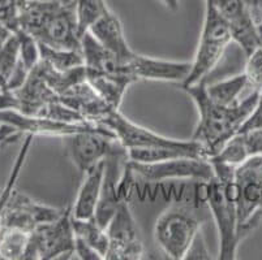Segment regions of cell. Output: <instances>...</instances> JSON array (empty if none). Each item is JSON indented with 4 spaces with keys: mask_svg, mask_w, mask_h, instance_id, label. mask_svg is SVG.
<instances>
[{
    "mask_svg": "<svg viewBox=\"0 0 262 260\" xmlns=\"http://www.w3.org/2000/svg\"><path fill=\"white\" fill-rule=\"evenodd\" d=\"M182 90L192 99L199 113V121L190 139L201 145L208 159L242 130L259 99V91L253 90L247 98L232 106H221L206 94V80L185 86Z\"/></svg>",
    "mask_w": 262,
    "mask_h": 260,
    "instance_id": "obj_1",
    "label": "cell"
},
{
    "mask_svg": "<svg viewBox=\"0 0 262 260\" xmlns=\"http://www.w3.org/2000/svg\"><path fill=\"white\" fill-rule=\"evenodd\" d=\"M18 30L50 47L81 50L75 6L61 0H20L17 4Z\"/></svg>",
    "mask_w": 262,
    "mask_h": 260,
    "instance_id": "obj_2",
    "label": "cell"
},
{
    "mask_svg": "<svg viewBox=\"0 0 262 260\" xmlns=\"http://www.w3.org/2000/svg\"><path fill=\"white\" fill-rule=\"evenodd\" d=\"M214 177L204 182L205 199L216 226L219 237L218 259L235 260L240 241L237 234V206L235 168L236 167L211 161Z\"/></svg>",
    "mask_w": 262,
    "mask_h": 260,
    "instance_id": "obj_3",
    "label": "cell"
},
{
    "mask_svg": "<svg viewBox=\"0 0 262 260\" xmlns=\"http://www.w3.org/2000/svg\"><path fill=\"white\" fill-rule=\"evenodd\" d=\"M205 2L204 23L196 54L190 61V70L187 78L180 83V87L194 85L206 80L209 73L218 65L225 55L228 44L232 42L230 28L225 18L221 16L211 0Z\"/></svg>",
    "mask_w": 262,
    "mask_h": 260,
    "instance_id": "obj_4",
    "label": "cell"
},
{
    "mask_svg": "<svg viewBox=\"0 0 262 260\" xmlns=\"http://www.w3.org/2000/svg\"><path fill=\"white\" fill-rule=\"evenodd\" d=\"M189 70L190 61L163 60L133 51L128 56H118L108 52L102 60L98 72L129 77L135 82L149 80L182 83L187 78Z\"/></svg>",
    "mask_w": 262,
    "mask_h": 260,
    "instance_id": "obj_5",
    "label": "cell"
},
{
    "mask_svg": "<svg viewBox=\"0 0 262 260\" xmlns=\"http://www.w3.org/2000/svg\"><path fill=\"white\" fill-rule=\"evenodd\" d=\"M201 230L202 220L194 209L184 204H172L157 219L154 240L170 259L184 260Z\"/></svg>",
    "mask_w": 262,
    "mask_h": 260,
    "instance_id": "obj_6",
    "label": "cell"
},
{
    "mask_svg": "<svg viewBox=\"0 0 262 260\" xmlns=\"http://www.w3.org/2000/svg\"><path fill=\"white\" fill-rule=\"evenodd\" d=\"M237 234L243 242L262 223V155L235 168Z\"/></svg>",
    "mask_w": 262,
    "mask_h": 260,
    "instance_id": "obj_7",
    "label": "cell"
},
{
    "mask_svg": "<svg viewBox=\"0 0 262 260\" xmlns=\"http://www.w3.org/2000/svg\"><path fill=\"white\" fill-rule=\"evenodd\" d=\"M17 109L20 113L35 117H47L67 123H88L75 109L63 103L59 95L40 77L34 68L26 77L25 82L13 90Z\"/></svg>",
    "mask_w": 262,
    "mask_h": 260,
    "instance_id": "obj_8",
    "label": "cell"
},
{
    "mask_svg": "<svg viewBox=\"0 0 262 260\" xmlns=\"http://www.w3.org/2000/svg\"><path fill=\"white\" fill-rule=\"evenodd\" d=\"M72 206H67L58 219L42 224L30 233L24 260H52L75 255Z\"/></svg>",
    "mask_w": 262,
    "mask_h": 260,
    "instance_id": "obj_9",
    "label": "cell"
},
{
    "mask_svg": "<svg viewBox=\"0 0 262 260\" xmlns=\"http://www.w3.org/2000/svg\"><path fill=\"white\" fill-rule=\"evenodd\" d=\"M130 171L136 178L150 183L168 180H196L208 182L214 177V168L209 159L182 156L156 163H136L129 160Z\"/></svg>",
    "mask_w": 262,
    "mask_h": 260,
    "instance_id": "obj_10",
    "label": "cell"
},
{
    "mask_svg": "<svg viewBox=\"0 0 262 260\" xmlns=\"http://www.w3.org/2000/svg\"><path fill=\"white\" fill-rule=\"evenodd\" d=\"M106 233L108 240L107 260H140L144 257V243L128 200H124L116 209L106 226Z\"/></svg>",
    "mask_w": 262,
    "mask_h": 260,
    "instance_id": "obj_11",
    "label": "cell"
},
{
    "mask_svg": "<svg viewBox=\"0 0 262 260\" xmlns=\"http://www.w3.org/2000/svg\"><path fill=\"white\" fill-rule=\"evenodd\" d=\"M60 139L67 156L81 173L104 160L118 143L114 133L108 129L77 132Z\"/></svg>",
    "mask_w": 262,
    "mask_h": 260,
    "instance_id": "obj_12",
    "label": "cell"
},
{
    "mask_svg": "<svg viewBox=\"0 0 262 260\" xmlns=\"http://www.w3.org/2000/svg\"><path fill=\"white\" fill-rule=\"evenodd\" d=\"M63 211L64 208L40 203L16 189L4 209L0 229L13 228L32 233L37 226L58 219Z\"/></svg>",
    "mask_w": 262,
    "mask_h": 260,
    "instance_id": "obj_13",
    "label": "cell"
},
{
    "mask_svg": "<svg viewBox=\"0 0 262 260\" xmlns=\"http://www.w3.org/2000/svg\"><path fill=\"white\" fill-rule=\"evenodd\" d=\"M101 126H104L114 133L116 139L127 150L142 149V147H167V146H185L189 140L176 139L164 137L158 133L133 123L125 117L120 109H113L102 121Z\"/></svg>",
    "mask_w": 262,
    "mask_h": 260,
    "instance_id": "obj_14",
    "label": "cell"
},
{
    "mask_svg": "<svg viewBox=\"0 0 262 260\" xmlns=\"http://www.w3.org/2000/svg\"><path fill=\"white\" fill-rule=\"evenodd\" d=\"M0 124H8L23 135L30 134L33 137H56L63 138L85 130H103L104 126L94 125L90 123H67V121L52 120L47 117L26 116L15 109L0 111Z\"/></svg>",
    "mask_w": 262,
    "mask_h": 260,
    "instance_id": "obj_15",
    "label": "cell"
},
{
    "mask_svg": "<svg viewBox=\"0 0 262 260\" xmlns=\"http://www.w3.org/2000/svg\"><path fill=\"white\" fill-rule=\"evenodd\" d=\"M230 28L232 42L237 43L245 55L262 44V38L252 17L247 0H211Z\"/></svg>",
    "mask_w": 262,
    "mask_h": 260,
    "instance_id": "obj_16",
    "label": "cell"
},
{
    "mask_svg": "<svg viewBox=\"0 0 262 260\" xmlns=\"http://www.w3.org/2000/svg\"><path fill=\"white\" fill-rule=\"evenodd\" d=\"M103 176L104 160L99 161L98 164H95L85 172L84 180L81 182L75 203L72 204L73 218L81 220L94 218L101 199Z\"/></svg>",
    "mask_w": 262,
    "mask_h": 260,
    "instance_id": "obj_17",
    "label": "cell"
},
{
    "mask_svg": "<svg viewBox=\"0 0 262 260\" xmlns=\"http://www.w3.org/2000/svg\"><path fill=\"white\" fill-rule=\"evenodd\" d=\"M88 33H90L104 49L118 56H128L133 52L128 44L120 18L111 9L107 11Z\"/></svg>",
    "mask_w": 262,
    "mask_h": 260,
    "instance_id": "obj_18",
    "label": "cell"
},
{
    "mask_svg": "<svg viewBox=\"0 0 262 260\" xmlns=\"http://www.w3.org/2000/svg\"><path fill=\"white\" fill-rule=\"evenodd\" d=\"M86 80L90 83L95 92L103 100H106L110 106L120 109L125 92L135 81L124 76L107 75L101 72L89 70L86 69Z\"/></svg>",
    "mask_w": 262,
    "mask_h": 260,
    "instance_id": "obj_19",
    "label": "cell"
},
{
    "mask_svg": "<svg viewBox=\"0 0 262 260\" xmlns=\"http://www.w3.org/2000/svg\"><path fill=\"white\" fill-rule=\"evenodd\" d=\"M248 86V80L244 72L233 77L226 78L219 82H214L208 85L206 82V94L213 102L221 106H232L239 102L240 95Z\"/></svg>",
    "mask_w": 262,
    "mask_h": 260,
    "instance_id": "obj_20",
    "label": "cell"
},
{
    "mask_svg": "<svg viewBox=\"0 0 262 260\" xmlns=\"http://www.w3.org/2000/svg\"><path fill=\"white\" fill-rule=\"evenodd\" d=\"M38 46L40 61H43L56 70L68 72L85 65L82 50L56 49L40 43H38Z\"/></svg>",
    "mask_w": 262,
    "mask_h": 260,
    "instance_id": "obj_21",
    "label": "cell"
},
{
    "mask_svg": "<svg viewBox=\"0 0 262 260\" xmlns=\"http://www.w3.org/2000/svg\"><path fill=\"white\" fill-rule=\"evenodd\" d=\"M72 224L76 237L86 242L94 250H97L102 255L103 260H106L107 249H108L106 229L99 225L95 218L81 220V219H75L72 216Z\"/></svg>",
    "mask_w": 262,
    "mask_h": 260,
    "instance_id": "obj_22",
    "label": "cell"
},
{
    "mask_svg": "<svg viewBox=\"0 0 262 260\" xmlns=\"http://www.w3.org/2000/svg\"><path fill=\"white\" fill-rule=\"evenodd\" d=\"M78 35L84 37L99 18L110 11L106 0H73Z\"/></svg>",
    "mask_w": 262,
    "mask_h": 260,
    "instance_id": "obj_23",
    "label": "cell"
},
{
    "mask_svg": "<svg viewBox=\"0 0 262 260\" xmlns=\"http://www.w3.org/2000/svg\"><path fill=\"white\" fill-rule=\"evenodd\" d=\"M33 140L34 137L30 134H26L24 138V142L20 147V151H18L17 156L15 159V164L12 167L11 173H9V177L7 180L6 185L2 190H0V223H2V219H3L4 209H6L7 204H8L9 199L12 198L13 193L16 190V183H17L18 177H20L21 172H23L24 166H25V161L29 156L30 147L33 145Z\"/></svg>",
    "mask_w": 262,
    "mask_h": 260,
    "instance_id": "obj_24",
    "label": "cell"
},
{
    "mask_svg": "<svg viewBox=\"0 0 262 260\" xmlns=\"http://www.w3.org/2000/svg\"><path fill=\"white\" fill-rule=\"evenodd\" d=\"M29 235L20 229H0V259L23 260Z\"/></svg>",
    "mask_w": 262,
    "mask_h": 260,
    "instance_id": "obj_25",
    "label": "cell"
},
{
    "mask_svg": "<svg viewBox=\"0 0 262 260\" xmlns=\"http://www.w3.org/2000/svg\"><path fill=\"white\" fill-rule=\"evenodd\" d=\"M20 63V39L16 33H12L0 47V77L6 81L7 87Z\"/></svg>",
    "mask_w": 262,
    "mask_h": 260,
    "instance_id": "obj_26",
    "label": "cell"
},
{
    "mask_svg": "<svg viewBox=\"0 0 262 260\" xmlns=\"http://www.w3.org/2000/svg\"><path fill=\"white\" fill-rule=\"evenodd\" d=\"M16 34L20 39V60L23 65L30 72L40 60L38 42L24 30H17Z\"/></svg>",
    "mask_w": 262,
    "mask_h": 260,
    "instance_id": "obj_27",
    "label": "cell"
},
{
    "mask_svg": "<svg viewBox=\"0 0 262 260\" xmlns=\"http://www.w3.org/2000/svg\"><path fill=\"white\" fill-rule=\"evenodd\" d=\"M244 75L248 80V86L257 91H262V44L247 55Z\"/></svg>",
    "mask_w": 262,
    "mask_h": 260,
    "instance_id": "obj_28",
    "label": "cell"
},
{
    "mask_svg": "<svg viewBox=\"0 0 262 260\" xmlns=\"http://www.w3.org/2000/svg\"><path fill=\"white\" fill-rule=\"evenodd\" d=\"M244 142L248 156H257L262 155V128L251 129L247 132H240Z\"/></svg>",
    "mask_w": 262,
    "mask_h": 260,
    "instance_id": "obj_29",
    "label": "cell"
},
{
    "mask_svg": "<svg viewBox=\"0 0 262 260\" xmlns=\"http://www.w3.org/2000/svg\"><path fill=\"white\" fill-rule=\"evenodd\" d=\"M209 260V259H213L211 256L210 251L208 250V246H206V242H205V237H204V233L201 232L196 235L194 241L192 242L190 245L189 250H188L187 255H185V259L184 260Z\"/></svg>",
    "mask_w": 262,
    "mask_h": 260,
    "instance_id": "obj_30",
    "label": "cell"
},
{
    "mask_svg": "<svg viewBox=\"0 0 262 260\" xmlns=\"http://www.w3.org/2000/svg\"><path fill=\"white\" fill-rule=\"evenodd\" d=\"M75 255L81 260H103L102 255L97 250L77 237L75 238Z\"/></svg>",
    "mask_w": 262,
    "mask_h": 260,
    "instance_id": "obj_31",
    "label": "cell"
},
{
    "mask_svg": "<svg viewBox=\"0 0 262 260\" xmlns=\"http://www.w3.org/2000/svg\"><path fill=\"white\" fill-rule=\"evenodd\" d=\"M256 128H262V91H259V99L256 108H254V111L252 112L249 119L245 121V124L243 125L240 132H247V130H251V129H256Z\"/></svg>",
    "mask_w": 262,
    "mask_h": 260,
    "instance_id": "obj_32",
    "label": "cell"
},
{
    "mask_svg": "<svg viewBox=\"0 0 262 260\" xmlns=\"http://www.w3.org/2000/svg\"><path fill=\"white\" fill-rule=\"evenodd\" d=\"M21 137H23V134L17 132L13 126L8 125V124H0V147L11 142H15Z\"/></svg>",
    "mask_w": 262,
    "mask_h": 260,
    "instance_id": "obj_33",
    "label": "cell"
},
{
    "mask_svg": "<svg viewBox=\"0 0 262 260\" xmlns=\"http://www.w3.org/2000/svg\"><path fill=\"white\" fill-rule=\"evenodd\" d=\"M247 3L254 23L258 29L259 35L262 38V0H247Z\"/></svg>",
    "mask_w": 262,
    "mask_h": 260,
    "instance_id": "obj_34",
    "label": "cell"
},
{
    "mask_svg": "<svg viewBox=\"0 0 262 260\" xmlns=\"http://www.w3.org/2000/svg\"><path fill=\"white\" fill-rule=\"evenodd\" d=\"M17 109V100L12 90H0V111Z\"/></svg>",
    "mask_w": 262,
    "mask_h": 260,
    "instance_id": "obj_35",
    "label": "cell"
},
{
    "mask_svg": "<svg viewBox=\"0 0 262 260\" xmlns=\"http://www.w3.org/2000/svg\"><path fill=\"white\" fill-rule=\"evenodd\" d=\"M159 2L171 11H176L179 8V0H159Z\"/></svg>",
    "mask_w": 262,
    "mask_h": 260,
    "instance_id": "obj_36",
    "label": "cell"
},
{
    "mask_svg": "<svg viewBox=\"0 0 262 260\" xmlns=\"http://www.w3.org/2000/svg\"><path fill=\"white\" fill-rule=\"evenodd\" d=\"M4 89H7V83L3 78L0 77V90H4Z\"/></svg>",
    "mask_w": 262,
    "mask_h": 260,
    "instance_id": "obj_37",
    "label": "cell"
},
{
    "mask_svg": "<svg viewBox=\"0 0 262 260\" xmlns=\"http://www.w3.org/2000/svg\"><path fill=\"white\" fill-rule=\"evenodd\" d=\"M61 2H64V3H72L73 0H61Z\"/></svg>",
    "mask_w": 262,
    "mask_h": 260,
    "instance_id": "obj_38",
    "label": "cell"
}]
</instances>
